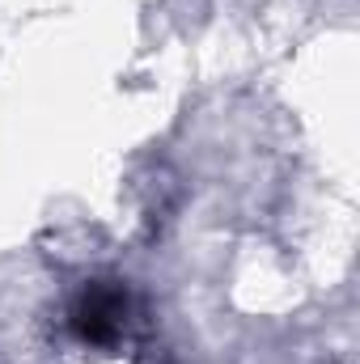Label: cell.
<instances>
[{
	"mask_svg": "<svg viewBox=\"0 0 360 364\" xmlns=\"http://www.w3.org/2000/svg\"><path fill=\"white\" fill-rule=\"evenodd\" d=\"M123 326H127V288L123 284L97 279V284H90L77 296V305H73V331H77L81 343L110 348V343H119Z\"/></svg>",
	"mask_w": 360,
	"mask_h": 364,
	"instance_id": "1",
	"label": "cell"
}]
</instances>
